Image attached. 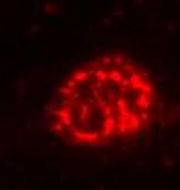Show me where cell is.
I'll use <instances>...</instances> for the list:
<instances>
[{"label":"cell","mask_w":180,"mask_h":190,"mask_svg":"<svg viewBox=\"0 0 180 190\" xmlns=\"http://www.w3.org/2000/svg\"><path fill=\"white\" fill-rule=\"evenodd\" d=\"M137 102H138V106H140V108H151V101H147L146 95H142V97H140Z\"/></svg>","instance_id":"cell-1"},{"label":"cell","mask_w":180,"mask_h":190,"mask_svg":"<svg viewBox=\"0 0 180 190\" xmlns=\"http://www.w3.org/2000/svg\"><path fill=\"white\" fill-rule=\"evenodd\" d=\"M138 88H140V90H142V92H144V93H151V92H153V84H151V82H149V81H147V82H142V84H140V86H138Z\"/></svg>","instance_id":"cell-2"},{"label":"cell","mask_w":180,"mask_h":190,"mask_svg":"<svg viewBox=\"0 0 180 190\" xmlns=\"http://www.w3.org/2000/svg\"><path fill=\"white\" fill-rule=\"evenodd\" d=\"M107 81L120 82V81H122V77H120V71H117V69H115V71H111V73H109V79H107Z\"/></svg>","instance_id":"cell-3"},{"label":"cell","mask_w":180,"mask_h":190,"mask_svg":"<svg viewBox=\"0 0 180 190\" xmlns=\"http://www.w3.org/2000/svg\"><path fill=\"white\" fill-rule=\"evenodd\" d=\"M118 117H120V123H126L127 119H131V113H129L127 110H122V112H120V115H118Z\"/></svg>","instance_id":"cell-4"},{"label":"cell","mask_w":180,"mask_h":190,"mask_svg":"<svg viewBox=\"0 0 180 190\" xmlns=\"http://www.w3.org/2000/svg\"><path fill=\"white\" fill-rule=\"evenodd\" d=\"M115 123H117V119L111 117V115L106 119V126H107V128H113V126H115Z\"/></svg>","instance_id":"cell-5"},{"label":"cell","mask_w":180,"mask_h":190,"mask_svg":"<svg viewBox=\"0 0 180 190\" xmlns=\"http://www.w3.org/2000/svg\"><path fill=\"white\" fill-rule=\"evenodd\" d=\"M75 79H77L78 82H82L84 79H87V73L86 71H80V73H77V77H75Z\"/></svg>","instance_id":"cell-6"},{"label":"cell","mask_w":180,"mask_h":190,"mask_svg":"<svg viewBox=\"0 0 180 190\" xmlns=\"http://www.w3.org/2000/svg\"><path fill=\"white\" fill-rule=\"evenodd\" d=\"M113 15H117L118 18H124V11H122V9H118V7H113Z\"/></svg>","instance_id":"cell-7"},{"label":"cell","mask_w":180,"mask_h":190,"mask_svg":"<svg viewBox=\"0 0 180 190\" xmlns=\"http://www.w3.org/2000/svg\"><path fill=\"white\" fill-rule=\"evenodd\" d=\"M147 119H149L147 112H142V113H140V121H142V123H147Z\"/></svg>","instance_id":"cell-8"},{"label":"cell","mask_w":180,"mask_h":190,"mask_svg":"<svg viewBox=\"0 0 180 190\" xmlns=\"http://www.w3.org/2000/svg\"><path fill=\"white\" fill-rule=\"evenodd\" d=\"M102 26H106V28H109V26H111V18H102Z\"/></svg>","instance_id":"cell-9"},{"label":"cell","mask_w":180,"mask_h":190,"mask_svg":"<svg viewBox=\"0 0 180 190\" xmlns=\"http://www.w3.org/2000/svg\"><path fill=\"white\" fill-rule=\"evenodd\" d=\"M115 59H117V62H118V64L126 61V59H124V55H122V53H117V55H115Z\"/></svg>","instance_id":"cell-10"},{"label":"cell","mask_w":180,"mask_h":190,"mask_svg":"<svg viewBox=\"0 0 180 190\" xmlns=\"http://www.w3.org/2000/svg\"><path fill=\"white\" fill-rule=\"evenodd\" d=\"M164 163H166L169 168H173V166H175V161H171V159H169V157H166V159H164Z\"/></svg>","instance_id":"cell-11"},{"label":"cell","mask_w":180,"mask_h":190,"mask_svg":"<svg viewBox=\"0 0 180 190\" xmlns=\"http://www.w3.org/2000/svg\"><path fill=\"white\" fill-rule=\"evenodd\" d=\"M95 75H97V77H98V79H106V81H107V77H106V73H104V71H100V69H98V71H97V73H95Z\"/></svg>","instance_id":"cell-12"},{"label":"cell","mask_w":180,"mask_h":190,"mask_svg":"<svg viewBox=\"0 0 180 190\" xmlns=\"http://www.w3.org/2000/svg\"><path fill=\"white\" fill-rule=\"evenodd\" d=\"M111 112H113V108L107 106V108H106V115H111Z\"/></svg>","instance_id":"cell-13"},{"label":"cell","mask_w":180,"mask_h":190,"mask_svg":"<svg viewBox=\"0 0 180 190\" xmlns=\"http://www.w3.org/2000/svg\"><path fill=\"white\" fill-rule=\"evenodd\" d=\"M120 139H122V141H124V143H127V141H129V139H131V137H129V135H122V137H120Z\"/></svg>","instance_id":"cell-14"}]
</instances>
